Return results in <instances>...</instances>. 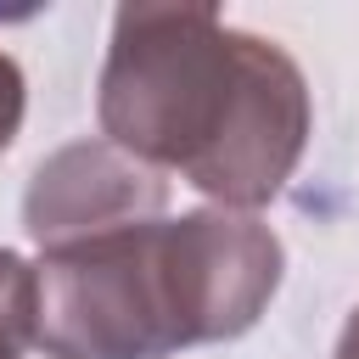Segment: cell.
<instances>
[{
	"label": "cell",
	"instance_id": "obj_1",
	"mask_svg": "<svg viewBox=\"0 0 359 359\" xmlns=\"http://www.w3.org/2000/svg\"><path fill=\"white\" fill-rule=\"evenodd\" d=\"M101 140L180 174L230 213L286 191L303 163L314 101L303 67L213 6L135 0L112 17L95 84Z\"/></svg>",
	"mask_w": 359,
	"mask_h": 359
},
{
	"label": "cell",
	"instance_id": "obj_2",
	"mask_svg": "<svg viewBox=\"0 0 359 359\" xmlns=\"http://www.w3.org/2000/svg\"><path fill=\"white\" fill-rule=\"evenodd\" d=\"M280 236L230 208L146 219L34 264V348L50 359H174L236 342L280 292Z\"/></svg>",
	"mask_w": 359,
	"mask_h": 359
},
{
	"label": "cell",
	"instance_id": "obj_3",
	"mask_svg": "<svg viewBox=\"0 0 359 359\" xmlns=\"http://www.w3.org/2000/svg\"><path fill=\"white\" fill-rule=\"evenodd\" d=\"M163 208H168V180L151 163L129 157L112 140H73L34 168L22 191V230L45 252V247L163 219Z\"/></svg>",
	"mask_w": 359,
	"mask_h": 359
},
{
	"label": "cell",
	"instance_id": "obj_4",
	"mask_svg": "<svg viewBox=\"0 0 359 359\" xmlns=\"http://www.w3.org/2000/svg\"><path fill=\"white\" fill-rule=\"evenodd\" d=\"M34 348V264L0 247V359H22Z\"/></svg>",
	"mask_w": 359,
	"mask_h": 359
},
{
	"label": "cell",
	"instance_id": "obj_5",
	"mask_svg": "<svg viewBox=\"0 0 359 359\" xmlns=\"http://www.w3.org/2000/svg\"><path fill=\"white\" fill-rule=\"evenodd\" d=\"M22 107H28L22 67H17V56H6V50H0V151L17 140V129H22Z\"/></svg>",
	"mask_w": 359,
	"mask_h": 359
},
{
	"label": "cell",
	"instance_id": "obj_6",
	"mask_svg": "<svg viewBox=\"0 0 359 359\" xmlns=\"http://www.w3.org/2000/svg\"><path fill=\"white\" fill-rule=\"evenodd\" d=\"M331 359H359V303L348 309V320H342V337H337V353Z\"/></svg>",
	"mask_w": 359,
	"mask_h": 359
}]
</instances>
